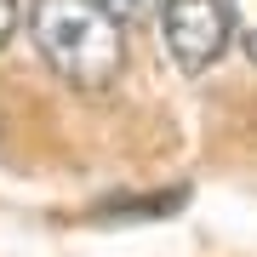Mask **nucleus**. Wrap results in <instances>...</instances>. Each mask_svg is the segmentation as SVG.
<instances>
[{
  "label": "nucleus",
  "instance_id": "nucleus-1",
  "mask_svg": "<svg viewBox=\"0 0 257 257\" xmlns=\"http://www.w3.org/2000/svg\"><path fill=\"white\" fill-rule=\"evenodd\" d=\"M35 46L69 86H109L120 69V23L92 0H35Z\"/></svg>",
  "mask_w": 257,
  "mask_h": 257
},
{
  "label": "nucleus",
  "instance_id": "nucleus-6",
  "mask_svg": "<svg viewBox=\"0 0 257 257\" xmlns=\"http://www.w3.org/2000/svg\"><path fill=\"white\" fill-rule=\"evenodd\" d=\"M12 29H18V0H0V46L12 40Z\"/></svg>",
  "mask_w": 257,
  "mask_h": 257
},
{
  "label": "nucleus",
  "instance_id": "nucleus-5",
  "mask_svg": "<svg viewBox=\"0 0 257 257\" xmlns=\"http://www.w3.org/2000/svg\"><path fill=\"white\" fill-rule=\"evenodd\" d=\"M92 6H103L114 23H143L149 12H155V0H92Z\"/></svg>",
  "mask_w": 257,
  "mask_h": 257
},
{
  "label": "nucleus",
  "instance_id": "nucleus-2",
  "mask_svg": "<svg viewBox=\"0 0 257 257\" xmlns=\"http://www.w3.org/2000/svg\"><path fill=\"white\" fill-rule=\"evenodd\" d=\"M166 46L172 57L183 63L189 74L206 69L211 57L223 52V40H229V18H223L217 0H166Z\"/></svg>",
  "mask_w": 257,
  "mask_h": 257
},
{
  "label": "nucleus",
  "instance_id": "nucleus-3",
  "mask_svg": "<svg viewBox=\"0 0 257 257\" xmlns=\"http://www.w3.org/2000/svg\"><path fill=\"white\" fill-rule=\"evenodd\" d=\"M189 194L183 189H166V194H149V200H126V206H103L97 217L103 223H132V217H172L177 206H183Z\"/></svg>",
  "mask_w": 257,
  "mask_h": 257
},
{
  "label": "nucleus",
  "instance_id": "nucleus-4",
  "mask_svg": "<svg viewBox=\"0 0 257 257\" xmlns=\"http://www.w3.org/2000/svg\"><path fill=\"white\" fill-rule=\"evenodd\" d=\"M223 18H234V35L240 46L257 57V0H223Z\"/></svg>",
  "mask_w": 257,
  "mask_h": 257
}]
</instances>
